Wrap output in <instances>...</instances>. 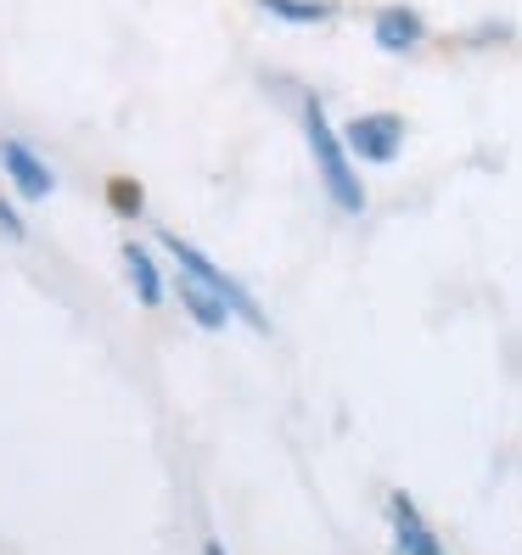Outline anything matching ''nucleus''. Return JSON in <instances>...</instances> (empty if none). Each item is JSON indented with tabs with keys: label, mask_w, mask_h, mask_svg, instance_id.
I'll return each mask as SVG.
<instances>
[{
	"label": "nucleus",
	"mask_w": 522,
	"mask_h": 555,
	"mask_svg": "<svg viewBox=\"0 0 522 555\" xmlns=\"http://www.w3.org/2000/svg\"><path fill=\"white\" fill-rule=\"evenodd\" d=\"M371 40L387 56H410V51H421V40H428V23H421L410 7H382L371 17Z\"/></svg>",
	"instance_id": "39448f33"
},
{
	"label": "nucleus",
	"mask_w": 522,
	"mask_h": 555,
	"mask_svg": "<svg viewBox=\"0 0 522 555\" xmlns=\"http://www.w3.org/2000/svg\"><path fill=\"white\" fill-rule=\"evenodd\" d=\"M304 141H309V157H315V175L326 185L338 214H366V180H360V163H354L343 129L326 118V102L309 95L304 102Z\"/></svg>",
	"instance_id": "f257e3e1"
},
{
	"label": "nucleus",
	"mask_w": 522,
	"mask_h": 555,
	"mask_svg": "<svg viewBox=\"0 0 522 555\" xmlns=\"http://www.w3.org/2000/svg\"><path fill=\"white\" fill-rule=\"evenodd\" d=\"M163 253L175 258V270H186V275H198V281H208V286L219 292V298H225V304L237 309V320H247V325H258V332H265V314H258V304H253L247 292H242V286H237L231 275H225V270L214 264L208 253H198V247H191V242H180L175 231H163Z\"/></svg>",
	"instance_id": "f03ea898"
},
{
	"label": "nucleus",
	"mask_w": 522,
	"mask_h": 555,
	"mask_svg": "<svg viewBox=\"0 0 522 555\" xmlns=\"http://www.w3.org/2000/svg\"><path fill=\"white\" fill-rule=\"evenodd\" d=\"M124 270H129V286L141 292V304L157 309V304H163V275H157V264H152V253L129 242V247H124Z\"/></svg>",
	"instance_id": "6e6552de"
},
{
	"label": "nucleus",
	"mask_w": 522,
	"mask_h": 555,
	"mask_svg": "<svg viewBox=\"0 0 522 555\" xmlns=\"http://www.w3.org/2000/svg\"><path fill=\"white\" fill-rule=\"evenodd\" d=\"M343 141L354 152V163H371V169H387L405 152V118L399 113H360L343 124Z\"/></svg>",
	"instance_id": "7ed1b4c3"
},
{
	"label": "nucleus",
	"mask_w": 522,
	"mask_h": 555,
	"mask_svg": "<svg viewBox=\"0 0 522 555\" xmlns=\"http://www.w3.org/2000/svg\"><path fill=\"white\" fill-rule=\"evenodd\" d=\"M0 169H7V180L23 197H51L56 191V175L46 169V157H35L23 141H0Z\"/></svg>",
	"instance_id": "423d86ee"
},
{
	"label": "nucleus",
	"mask_w": 522,
	"mask_h": 555,
	"mask_svg": "<svg viewBox=\"0 0 522 555\" xmlns=\"http://www.w3.org/2000/svg\"><path fill=\"white\" fill-rule=\"evenodd\" d=\"M180 309H186L191 320H198L203 332H219L225 320H237V309L225 304V298H219V292H214L208 281H198V275H186V270H180Z\"/></svg>",
	"instance_id": "0eeeda50"
},
{
	"label": "nucleus",
	"mask_w": 522,
	"mask_h": 555,
	"mask_svg": "<svg viewBox=\"0 0 522 555\" xmlns=\"http://www.w3.org/2000/svg\"><path fill=\"white\" fill-rule=\"evenodd\" d=\"M270 17H281V23H332V7L326 0H258Z\"/></svg>",
	"instance_id": "1a4fd4ad"
},
{
	"label": "nucleus",
	"mask_w": 522,
	"mask_h": 555,
	"mask_svg": "<svg viewBox=\"0 0 522 555\" xmlns=\"http://www.w3.org/2000/svg\"><path fill=\"white\" fill-rule=\"evenodd\" d=\"M387 528H394V550L399 555H444L438 533H433V521L416 511L410 494H394L387 500Z\"/></svg>",
	"instance_id": "20e7f679"
},
{
	"label": "nucleus",
	"mask_w": 522,
	"mask_h": 555,
	"mask_svg": "<svg viewBox=\"0 0 522 555\" xmlns=\"http://www.w3.org/2000/svg\"><path fill=\"white\" fill-rule=\"evenodd\" d=\"M0 231L23 242V219H17V208H12V203H0Z\"/></svg>",
	"instance_id": "9d476101"
}]
</instances>
